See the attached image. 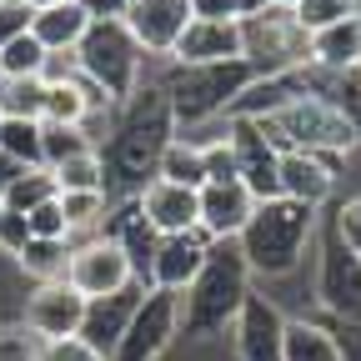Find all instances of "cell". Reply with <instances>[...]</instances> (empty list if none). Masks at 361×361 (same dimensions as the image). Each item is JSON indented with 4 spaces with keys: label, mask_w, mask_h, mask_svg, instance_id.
<instances>
[{
    "label": "cell",
    "mask_w": 361,
    "mask_h": 361,
    "mask_svg": "<svg viewBox=\"0 0 361 361\" xmlns=\"http://www.w3.org/2000/svg\"><path fill=\"white\" fill-rule=\"evenodd\" d=\"M171 135H176V121L166 111L161 85L141 80V90L121 106L116 130L101 141V171H106V196L111 201L141 196V186H151V180H156V161H161Z\"/></svg>",
    "instance_id": "6da1fadb"
},
{
    "label": "cell",
    "mask_w": 361,
    "mask_h": 361,
    "mask_svg": "<svg viewBox=\"0 0 361 361\" xmlns=\"http://www.w3.org/2000/svg\"><path fill=\"white\" fill-rule=\"evenodd\" d=\"M316 226H322V211L296 206L286 196L276 201H256L246 231L236 236V251L251 271V281H286L311 261V241H316Z\"/></svg>",
    "instance_id": "7a4b0ae2"
},
{
    "label": "cell",
    "mask_w": 361,
    "mask_h": 361,
    "mask_svg": "<svg viewBox=\"0 0 361 361\" xmlns=\"http://www.w3.org/2000/svg\"><path fill=\"white\" fill-rule=\"evenodd\" d=\"M251 271L236 251V241H211L196 281L180 291V336L186 341H221L231 336V322L241 301L251 296Z\"/></svg>",
    "instance_id": "3957f363"
},
{
    "label": "cell",
    "mask_w": 361,
    "mask_h": 361,
    "mask_svg": "<svg viewBox=\"0 0 361 361\" xmlns=\"http://www.w3.org/2000/svg\"><path fill=\"white\" fill-rule=\"evenodd\" d=\"M251 80L256 75H251L246 61H226V66H171L166 75H156L176 130H201L211 121H226L231 101L241 96Z\"/></svg>",
    "instance_id": "277c9868"
},
{
    "label": "cell",
    "mask_w": 361,
    "mask_h": 361,
    "mask_svg": "<svg viewBox=\"0 0 361 361\" xmlns=\"http://www.w3.org/2000/svg\"><path fill=\"white\" fill-rule=\"evenodd\" d=\"M75 66L111 106H126L146 80V56H141V45L130 40V30L121 25V16L90 20V30L75 45Z\"/></svg>",
    "instance_id": "5b68a950"
},
{
    "label": "cell",
    "mask_w": 361,
    "mask_h": 361,
    "mask_svg": "<svg viewBox=\"0 0 361 361\" xmlns=\"http://www.w3.org/2000/svg\"><path fill=\"white\" fill-rule=\"evenodd\" d=\"M256 130L276 151H311V156H331V161H341L361 146L351 135V126L336 116V106L316 101V96H296V101L276 106L271 116L256 121Z\"/></svg>",
    "instance_id": "8992f818"
},
{
    "label": "cell",
    "mask_w": 361,
    "mask_h": 361,
    "mask_svg": "<svg viewBox=\"0 0 361 361\" xmlns=\"http://www.w3.org/2000/svg\"><path fill=\"white\" fill-rule=\"evenodd\" d=\"M241 61L251 66V75H291L311 66V35L291 11L261 6L251 20H241Z\"/></svg>",
    "instance_id": "52a82bcc"
},
{
    "label": "cell",
    "mask_w": 361,
    "mask_h": 361,
    "mask_svg": "<svg viewBox=\"0 0 361 361\" xmlns=\"http://www.w3.org/2000/svg\"><path fill=\"white\" fill-rule=\"evenodd\" d=\"M311 266V301L326 311V322H361V256L326 231V221L316 226Z\"/></svg>",
    "instance_id": "ba28073f"
},
{
    "label": "cell",
    "mask_w": 361,
    "mask_h": 361,
    "mask_svg": "<svg viewBox=\"0 0 361 361\" xmlns=\"http://www.w3.org/2000/svg\"><path fill=\"white\" fill-rule=\"evenodd\" d=\"M180 341V296L146 286L135 301L121 346L111 351V361H161L171 346Z\"/></svg>",
    "instance_id": "9c48e42d"
},
{
    "label": "cell",
    "mask_w": 361,
    "mask_h": 361,
    "mask_svg": "<svg viewBox=\"0 0 361 361\" xmlns=\"http://www.w3.org/2000/svg\"><path fill=\"white\" fill-rule=\"evenodd\" d=\"M80 322H85V296H80L71 281L30 286L25 301H20V326H25L30 341H66V336H80Z\"/></svg>",
    "instance_id": "30bf717a"
},
{
    "label": "cell",
    "mask_w": 361,
    "mask_h": 361,
    "mask_svg": "<svg viewBox=\"0 0 361 361\" xmlns=\"http://www.w3.org/2000/svg\"><path fill=\"white\" fill-rule=\"evenodd\" d=\"M66 281H71L85 301H101V296H116V291H126V286H141V281H135V271H130V261H126V251H121L116 241H106V236L71 246Z\"/></svg>",
    "instance_id": "8fae6325"
},
{
    "label": "cell",
    "mask_w": 361,
    "mask_h": 361,
    "mask_svg": "<svg viewBox=\"0 0 361 361\" xmlns=\"http://www.w3.org/2000/svg\"><path fill=\"white\" fill-rule=\"evenodd\" d=\"M121 25L130 30L146 61H171L180 30L191 25V0H126Z\"/></svg>",
    "instance_id": "7c38bea8"
},
{
    "label": "cell",
    "mask_w": 361,
    "mask_h": 361,
    "mask_svg": "<svg viewBox=\"0 0 361 361\" xmlns=\"http://www.w3.org/2000/svg\"><path fill=\"white\" fill-rule=\"evenodd\" d=\"M281 331H286V311L261 286H251V296L241 301L236 322H231L236 361H281Z\"/></svg>",
    "instance_id": "4fadbf2b"
},
{
    "label": "cell",
    "mask_w": 361,
    "mask_h": 361,
    "mask_svg": "<svg viewBox=\"0 0 361 361\" xmlns=\"http://www.w3.org/2000/svg\"><path fill=\"white\" fill-rule=\"evenodd\" d=\"M256 211V196L241 180H206L196 191V231L206 241H236Z\"/></svg>",
    "instance_id": "5bb4252c"
},
{
    "label": "cell",
    "mask_w": 361,
    "mask_h": 361,
    "mask_svg": "<svg viewBox=\"0 0 361 361\" xmlns=\"http://www.w3.org/2000/svg\"><path fill=\"white\" fill-rule=\"evenodd\" d=\"M226 141H231V156H236V180L256 196V201H276V161L281 151L256 130V121H226Z\"/></svg>",
    "instance_id": "9a60e30c"
},
{
    "label": "cell",
    "mask_w": 361,
    "mask_h": 361,
    "mask_svg": "<svg viewBox=\"0 0 361 361\" xmlns=\"http://www.w3.org/2000/svg\"><path fill=\"white\" fill-rule=\"evenodd\" d=\"M276 191L296 206L322 211L336 196V161L331 156H311V151H281L276 161Z\"/></svg>",
    "instance_id": "2e32d148"
},
{
    "label": "cell",
    "mask_w": 361,
    "mask_h": 361,
    "mask_svg": "<svg viewBox=\"0 0 361 361\" xmlns=\"http://www.w3.org/2000/svg\"><path fill=\"white\" fill-rule=\"evenodd\" d=\"M226 61H241V25L191 16V25L180 30L171 51V66H226Z\"/></svg>",
    "instance_id": "e0dca14e"
},
{
    "label": "cell",
    "mask_w": 361,
    "mask_h": 361,
    "mask_svg": "<svg viewBox=\"0 0 361 361\" xmlns=\"http://www.w3.org/2000/svg\"><path fill=\"white\" fill-rule=\"evenodd\" d=\"M206 251H211V241H206L201 231H186V236H161V241H156V256H151V271H146V286L180 296V291L196 281V271H201Z\"/></svg>",
    "instance_id": "ac0fdd59"
},
{
    "label": "cell",
    "mask_w": 361,
    "mask_h": 361,
    "mask_svg": "<svg viewBox=\"0 0 361 361\" xmlns=\"http://www.w3.org/2000/svg\"><path fill=\"white\" fill-rule=\"evenodd\" d=\"M101 236L106 241H116L121 251H126V261H130V271H135V281L146 286V271H151V256H156V231H151V221L141 216V206H135V196H126V201H111V211H106V226H101Z\"/></svg>",
    "instance_id": "d6986e66"
},
{
    "label": "cell",
    "mask_w": 361,
    "mask_h": 361,
    "mask_svg": "<svg viewBox=\"0 0 361 361\" xmlns=\"http://www.w3.org/2000/svg\"><path fill=\"white\" fill-rule=\"evenodd\" d=\"M141 291H146V286H126V291H116V296H101V301H85V322H80V341H85L90 351H101V356L111 361V351L121 346V336H126V322H130V311H135V301H141Z\"/></svg>",
    "instance_id": "ffe728a7"
},
{
    "label": "cell",
    "mask_w": 361,
    "mask_h": 361,
    "mask_svg": "<svg viewBox=\"0 0 361 361\" xmlns=\"http://www.w3.org/2000/svg\"><path fill=\"white\" fill-rule=\"evenodd\" d=\"M135 206H141V216L151 221L156 236H186V231H196V191H186V186L151 180V186H141Z\"/></svg>",
    "instance_id": "44dd1931"
},
{
    "label": "cell",
    "mask_w": 361,
    "mask_h": 361,
    "mask_svg": "<svg viewBox=\"0 0 361 361\" xmlns=\"http://www.w3.org/2000/svg\"><path fill=\"white\" fill-rule=\"evenodd\" d=\"M90 16L80 0H61V6H45V11H35L30 16V35L45 45V51H75L80 45V35L90 30Z\"/></svg>",
    "instance_id": "7402d4cb"
},
{
    "label": "cell",
    "mask_w": 361,
    "mask_h": 361,
    "mask_svg": "<svg viewBox=\"0 0 361 361\" xmlns=\"http://www.w3.org/2000/svg\"><path fill=\"white\" fill-rule=\"evenodd\" d=\"M281 361H341L331 322H316V316H286Z\"/></svg>",
    "instance_id": "603a6c76"
},
{
    "label": "cell",
    "mask_w": 361,
    "mask_h": 361,
    "mask_svg": "<svg viewBox=\"0 0 361 361\" xmlns=\"http://www.w3.org/2000/svg\"><path fill=\"white\" fill-rule=\"evenodd\" d=\"M311 66H322V71H356L361 66V11L311 35Z\"/></svg>",
    "instance_id": "cb8c5ba5"
},
{
    "label": "cell",
    "mask_w": 361,
    "mask_h": 361,
    "mask_svg": "<svg viewBox=\"0 0 361 361\" xmlns=\"http://www.w3.org/2000/svg\"><path fill=\"white\" fill-rule=\"evenodd\" d=\"M56 201H61V216H66V236H71V246L101 236L106 211H111V196H106V191H61Z\"/></svg>",
    "instance_id": "d4e9b609"
},
{
    "label": "cell",
    "mask_w": 361,
    "mask_h": 361,
    "mask_svg": "<svg viewBox=\"0 0 361 361\" xmlns=\"http://www.w3.org/2000/svg\"><path fill=\"white\" fill-rule=\"evenodd\" d=\"M156 180H171V186H186V191H201L206 186V156H201V141L191 135H171L161 161H156Z\"/></svg>",
    "instance_id": "484cf974"
},
{
    "label": "cell",
    "mask_w": 361,
    "mask_h": 361,
    "mask_svg": "<svg viewBox=\"0 0 361 361\" xmlns=\"http://www.w3.org/2000/svg\"><path fill=\"white\" fill-rule=\"evenodd\" d=\"M66 261H71V241H25V251L11 261L30 286H45V281H66Z\"/></svg>",
    "instance_id": "4316f807"
},
{
    "label": "cell",
    "mask_w": 361,
    "mask_h": 361,
    "mask_svg": "<svg viewBox=\"0 0 361 361\" xmlns=\"http://www.w3.org/2000/svg\"><path fill=\"white\" fill-rule=\"evenodd\" d=\"M45 80L40 75H0V121H40Z\"/></svg>",
    "instance_id": "83f0119b"
},
{
    "label": "cell",
    "mask_w": 361,
    "mask_h": 361,
    "mask_svg": "<svg viewBox=\"0 0 361 361\" xmlns=\"http://www.w3.org/2000/svg\"><path fill=\"white\" fill-rule=\"evenodd\" d=\"M51 196H56V176L45 171V166H25V171H16V180L6 186L0 206L16 211V216H30L40 201H51Z\"/></svg>",
    "instance_id": "f1b7e54d"
},
{
    "label": "cell",
    "mask_w": 361,
    "mask_h": 361,
    "mask_svg": "<svg viewBox=\"0 0 361 361\" xmlns=\"http://www.w3.org/2000/svg\"><path fill=\"white\" fill-rule=\"evenodd\" d=\"M56 176V196L61 191H106V171H101V151H85V156H71L61 166H51Z\"/></svg>",
    "instance_id": "f546056e"
},
{
    "label": "cell",
    "mask_w": 361,
    "mask_h": 361,
    "mask_svg": "<svg viewBox=\"0 0 361 361\" xmlns=\"http://www.w3.org/2000/svg\"><path fill=\"white\" fill-rule=\"evenodd\" d=\"M85 151H96V146H90V135L80 126H40V166L45 171L71 156H85Z\"/></svg>",
    "instance_id": "4dcf8cb0"
},
{
    "label": "cell",
    "mask_w": 361,
    "mask_h": 361,
    "mask_svg": "<svg viewBox=\"0 0 361 361\" xmlns=\"http://www.w3.org/2000/svg\"><path fill=\"white\" fill-rule=\"evenodd\" d=\"M0 151L16 166H40V121H0Z\"/></svg>",
    "instance_id": "1f68e13d"
},
{
    "label": "cell",
    "mask_w": 361,
    "mask_h": 361,
    "mask_svg": "<svg viewBox=\"0 0 361 361\" xmlns=\"http://www.w3.org/2000/svg\"><path fill=\"white\" fill-rule=\"evenodd\" d=\"M361 11V0H296V25L306 30V35H316V30H326V25H336V20H346V16H356Z\"/></svg>",
    "instance_id": "d6a6232c"
},
{
    "label": "cell",
    "mask_w": 361,
    "mask_h": 361,
    "mask_svg": "<svg viewBox=\"0 0 361 361\" xmlns=\"http://www.w3.org/2000/svg\"><path fill=\"white\" fill-rule=\"evenodd\" d=\"M45 56H51V51H45V45L25 30V35H16L6 51H0V75H40L45 71Z\"/></svg>",
    "instance_id": "836d02e7"
},
{
    "label": "cell",
    "mask_w": 361,
    "mask_h": 361,
    "mask_svg": "<svg viewBox=\"0 0 361 361\" xmlns=\"http://www.w3.org/2000/svg\"><path fill=\"white\" fill-rule=\"evenodd\" d=\"M326 231H331V236H336V241H341L351 256H361V191L331 206V216H326Z\"/></svg>",
    "instance_id": "e575fe53"
},
{
    "label": "cell",
    "mask_w": 361,
    "mask_h": 361,
    "mask_svg": "<svg viewBox=\"0 0 361 361\" xmlns=\"http://www.w3.org/2000/svg\"><path fill=\"white\" fill-rule=\"evenodd\" d=\"M25 231L35 236V241H71L66 236V216H61V201L51 196V201H40L30 216H25Z\"/></svg>",
    "instance_id": "d590c367"
},
{
    "label": "cell",
    "mask_w": 361,
    "mask_h": 361,
    "mask_svg": "<svg viewBox=\"0 0 361 361\" xmlns=\"http://www.w3.org/2000/svg\"><path fill=\"white\" fill-rule=\"evenodd\" d=\"M266 0H191V16H206V20H251Z\"/></svg>",
    "instance_id": "8d00e7d4"
},
{
    "label": "cell",
    "mask_w": 361,
    "mask_h": 361,
    "mask_svg": "<svg viewBox=\"0 0 361 361\" xmlns=\"http://www.w3.org/2000/svg\"><path fill=\"white\" fill-rule=\"evenodd\" d=\"M30 361H106V356L90 351L80 336H66V341H35V356Z\"/></svg>",
    "instance_id": "74e56055"
},
{
    "label": "cell",
    "mask_w": 361,
    "mask_h": 361,
    "mask_svg": "<svg viewBox=\"0 0 361 361\" xmlns=\"http://www.w3.org/2000/svg\"><path fill=\"white\" fill-rule=\"evenodd\" d=\"M25 241H30V231H25V216H16V211H0V256H6V261H16V256L25 251Z\"/></svg>",
    "instance_id": "f35d334b"
},
{
    "label": "cell",
    "mask_w": 361,
    "mask_h": 361,
    "mask_svg": "<svg viewBox=\"0 0 361 361\" xmlns=\"http://www.w3.org/2000/svg\"><path fill=\"white\" fill-rule=\"evenodd\" d=\"M25 30H30V11L16 6V0H0V51H6L16 35H25Z\"/></svg>",
    "instance_id": "ab89813d"
},
{
    "label": "cell",
    "mask_w": 361,
    "mask_h": 361,
    "mask_svg": "<svg viewBox=\"0 0 361 361\" xmlns=\"http://www.w3.org/2000/svg\"><path fill=\"white\" fill-rule=\"evenodd\" d=\"M331 331H336L341 361H361V322H331Z\"/></svg>",
    "instance_id": "60d3db41"
},
{
    "label": "cell",
    "mask_w": 361,
    "mask_h": 361,
    "mask_svg": "<svg viewBox=\"0 0 361 361\" xmlns=\"http://www.w3.org/2000/svg\"><path fill=\"white\" fill-rule=\"evenodd\" d=\"M35 341L30 336H0V361H30Z\"/></svg>",
    "instance_id": "b9f144b4"
},
{
    "label": "cell",
    "mask_w": 361,
    "mask_h": 361,
    "mask_svg": "<svg viewBox=\"0 0 361 361\" xmlns=\"http://www.w3.org/2000/svg\"><path fill=\"white\" fill-rule=\"evenodd\" d=\"M16 171H25V166H16L6 151H0V196H6V186H11V180H16Z\"/></svg>",
    "instance_id": "7bdbcfd3"
},
{
    "label": "cell",
    "mask_w": 361,
    "mask_h": 361,
    "mask_svg": "<svg viewBox=\"0 0 361 361\" xmlns=\"http://www.w3.org/2000/svg\"><path fill=\"white\" fill-rule=\"evenodd\" d=\"M16 6H25V11L35 16V11H45V6H61V0H16Z\"/></svg>",
    "instance_id": "ee69618b"
},
{
    "label": "cell",
    "mask_w": 361,
    "mask_h": 361,
    "mask_svg": "<svg viewBox=\"0 0 361 361\" xmlns=\"http://www.w3.org/2000/svg\"><path fill=\"white\" fill-rule=\"evenodd\" d=\"M266 6H276V11H296V0H266Z\"/></svg>",
    "instance_id": "f6af8a7d"
},
{
    "label": "cell",
    "mask_w": 361,
    "mask_h": 361,
    "mask_svg": "<svg viewBox=\"0 0 361 361\" xmlns=\"http://www.w3.org/2000/svg\"><path fill=\"white\" fill-rule=\"evenodd\" d=\"M356 80H361V66H356Z\"/></svg>",
    "instance_id": "bcb514c9"
},
{
    "label": "cell",
    "mask_w": 361,
    "mask_h": 361,
    "mask_svg": "<svg viewBox=\"0 0 361 361\" xmlns=\"http://www.w3.org/2000/svg\"><path fill=\"white\" fill-rule=\"evenodd\" d=\"M0 211H6V206H0Z\"/></svg>",
    "instance_id": "7dc6e473"
}]
</instances>
